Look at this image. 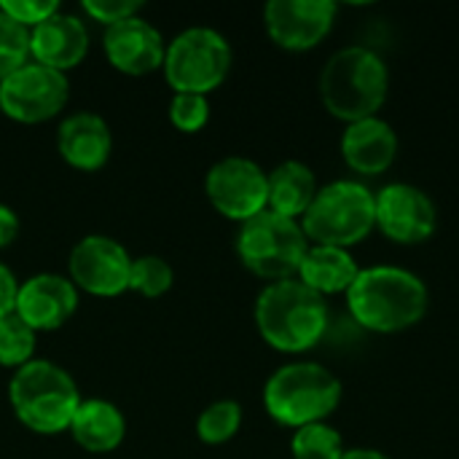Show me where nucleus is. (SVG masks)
<instances>
[{"label": "nucleus", "mask_w": 459, "mask_h": 459, "mask_svg": "<svg viewBox=\"0 0 459 459\" xmlns=\"http://www.w3.org/2000/svg\"><path fill=\"white\" fill-rule=\"evenodd\" d=\"M355 323L374 333H401L425 320L430 307L428 285L403 266H366L347 290Z\"/></svg>", "instance_id": "1"}, {"label": "nucleus", "mask_w": 459, "mask_h": 459, "mask_svg": "<svg viewBox=\"0 0 459 459\" xmlns=\"http://www.w3.org/2000/svg\"><path fill=\"white\" fill-rule=\"evenodd\" d=\"M253 317L261 339L272 350L301 355L323 342L331 323V309L323 296L293 277L266 282L255 299Z\"/></svg>", "instance_id": "2"}, {"label": "nucleus", "mask_w": 459, "mask_h": 459, "mask_svg": "<svg viewBox=\"0 0 459 459\" xmlns=\"http://www.w3.org/2000/svg\"><path fill=\"white\" fill-rule=\"evenodd\" d=\"M390 94V70L382 54L368 46L339 48L320 73V100L325 110L344 121L379 116Z\"/></svg>", "instance_id": "3"}, {"label": "nucleus", "mask_w": 459, "mask_h": 459, "mask_svg": "<svg viewBox=\"0 0 459 459\" xmlns=\"http://www.w3.org/2000/svg\"><path fill=\"white\" fill-rule=\"evenodd\" d=\"M81 401L83 395L75 379L46 358H35L16 368L8 382L11 411L35 436L67 433Z\"/></svg>", "instance_id": "4"}, {"label": "nucleus", "mask_w": 459, "mask_h": 459, "mask_svg": "<svg viewBox=\"0 0 459 459\" xmlns=\"http://www.w3.org/2000/svg\"><path fill=\"white\" fill-rule=\"evenodd\" d=\"M342 403V379L312 360L280 366L264 385L266 414L290 430L325 422Z\"/></svg>", "instance_id": "5"}, {"label": "nucleus", "mask_w": 459, "mask_h": 459, "mask_svg": "<svg viewBox=\"0 0 459 459\" xmlns=\"http://www.w3.org/2000/svg\"><path fill=\"white\" fill-rule=\"evenodd\" d=\"M309 245L350 250L377 229V196L358 180H333L320 186L309 210L299 221Z\"/></svg>", "instance_id": "6"}, {"label": "nucleus", "mask_w": 459, "mask_h": 459, "mask_svg": "<svg viewBox=\"0 0 459 459\" xmlns=\"http://www.w3.org/2000/svg\"><path fill=\"white\" fill-rule=\"evenodd\" d=\"M307 250L309 239L301 223L293 218H282L272 210H264L261 215L239 223L237 255L250 274L266 282L293 280Z\"/></svg>", "instance_id": "7"}, {"label": "nucleus", "mask_w": 459, "mask_h": 459, "mask_svg": "<svg viewBox=\"0 0 459 459\" xmlns=\"http://www.w3.org/2000/svg\"><path fill=\"white\" fill-rule=\"evenodd\" d=\"M234 65L231 43L215 27H188L167 40L161 73L172 89L210 97L229 78Z\"/></svg>", "instance_id": "8"}, {"label": "nucleus", "mask_w": 459, "mask_h": 459, "mask_svg": "<svg viewBox=\"0 0 459 459\" xmlns=\"http://www.w3.org/2000/svg\"><path fill=\"white\" fill-rule=\"evenodd\" d=\"M204 196L218 215L245 223L269 207V172L245 156H226L204 175Z\"/></svg>", "instance_id": "9"}, {"label": "nucleus", "mask_w": 459, "mask_h": 459, "mask_svg": "<svg viewBox=\"0 0 459 459\" xmlns=\"http://www.w3.org/2000/svg\"><path fill=\"white\" fill-rule=\"evenodd\" d=\"M70 100L65 73L27 62L0 81V113L16 124H43L56 118Z\"/></svg>", "instance_id": "10"}, {"label": "nucleus", "mask_w": 459, "mask_h": 459, "mask_svg": "<svg viewBox=\"0 0 459 459\" xmlns=\"http://www.w3.org/2000/svg\"><path fill=\"white\" fill-rule=\"evenodd\" d=\"M132 255L129 250L105 234H89L78 239L67 258V277L78 293L94 299H116L129 290Z\"/></svg>", "instance_id": "11"}, {"label": "nucleus", "mask_w": 459, "mask_h": 459, "mask_svg": "<svg viewBox=\"0 0 459 459\" xmlns=\"http://www.w3.org/2000/svg\"><path fill=\"white\" fill-rule=\"evenodd\" d=\"M377 229L398 245H422L438 229V207L414 183H390L377 194Z\"/></svg>", "instance_id": "12"}, {"label": "nucleus", "mask_w": 459, "mask_h": 459, "mask_svg": "<svg viewBox=\"0 0 459 459\" xmlns=\"http://www.w3.org/2000/svg\"><path fill=\"white\" fill-rule=\"evenodd\" d=\"M333 0H269L264 5V27L282 51H309L320 46L336 24Z\"/></svg>", "instance_id": "13"}, {"label": "nucleus", "mask_w": 459, "mask_h": 459, "mask_svg": "<svg viewBox=\"0 0 459 459\" xmlns=\"http://www.w3.org/2000/svg\"><path fill=\"white\" fill-rule=\"evenodd\" d=\"M78 301L81 293L67 274L40 272L19 282L13 315L22 317L35 333H54L73 320Z\"/></svg>", "instance_id": "14"}, {"label": "nucleus", "mask_w": 459, "mask_h": 459, "mask_svg": "<svg viewBox=\"0 0 459 459\" xmlns=\"http://www.w3.org/2000/svg\"><path fill=\"white\" fill-rule=\"evenodd\" d=\"M102 51L113 70L140 78V75H151L161 70L167 40L159 32V27H153L148 19L132 16L105 30Z\"/></svg>", "instance_id": "15"}, {"label": "nucleus", "mask_w": 459, "mask_h": 459, "mask_svg": "<svg viewBox=\"0 0 459 459\" xmlns=\"http://www.w3.org/2000/svg\"><path fill=\"white\" fill-rule=\"evenodd\" d=\"M89 46L91 35L86 22L78 13L62 8L43 24L30 30V62L46 65L65 75L86 59Z\"/></svg>", "instance_id": "16"}, {"label": "nucleus", "mask_w": 459, "mask_h": 459, "mask_svg": "<svg viewBox=\"0 0 459 459\" xmlns=\"http://www.w3.org/2000/svg\"><path fill=\"white\" fill-rule=\"evenodd\" d=\"M56 151L67 167L78 172H97L113 153L110 124L91 110L70 113L56 126Z\"/></svg>", "instance_id": "17"}, {"label": "nucleus", "mask_w": 459, "mask_h": 459, "mask_svg": "<svg viewBox=\"0 0 459 459\" xmlns=\"http://www.w3.org/2000/svg\"><path fill=\"white\" fill-rule=\"evenodd\" d=\"M398 132L379 116L352 121L342 132V159L363 178L385 175L398 159Z\"/></svg>", "instance_id": "18"}, {"label": "nucleus", "mask_w": 459, "mask_h": 459, "mask_svg": "<svg viewBox=\"0 0 459 459\" xmlns=\"http://www.w3.org/2000/svg\"><path fill=\"white\" fill-rule=\"evenodd\" d=\"M67 433L83 452L110 455L126 438V417L105 398H83Z\"/></svg>", "instance_id": "19"}, {"label": "nucleus", "mask_w": 459, "mask_h": 459, "mask_svg": "<svg viewBox=\"0 0 459 459\" xmlns=\"http://www.w3.org/2000/svg\"><path fill=\"white\" fill-rule=\"evenodd\" d=\"M358 272H360V266L350 250L331 247V245H309L296 280H301L317 296L328 299V296H339V293L347 296Z\"/></svg>", "instance_id": "20"}, {"label": "nucleus", "mask_w": 459, "mask_h": 459, "mask_svg": "<svg viewBox=\"0 0 459 459\" xmlns=\"http://www.w3.org/2000/svg\"><path fill=\"white\" fill-rule=\"evenodd\" d=\"M320 186L315 169L299 159H288L269 172V207L282 218L301 221L309 210L312 199L317 196Z\"/></svg>", "instance_id": "21"}, {"label": "nucleus", "mask_w": 459, "mask_h": 459, "mask_svg": "<svg viewBox=\"0 0 459 459\" xmlns=\"http://www.w3.org/2000/svg\"><path fill=\"white\" fill-rule=\"evenodd\" d=\"M242 406L231 398L223 401H212L210 406L202 409V414L196 417V438L207 446H221L229 444L239 430H242Z\"/></svg>", "instance_id": "22"}, {"label": "nucleus", "mask_w": 459, "mask_h": 459, "mask_svg": "<svg viewBox=\"0 0 459 459\" xmlns=\"http://www.w3.org/2000/svg\"><path fill=\"white\" fill-rule=\"evenodd\" d=\"M35 344L38 333L13 312L0 317V366L3 368H22L30 360H35Z\"/></svg>", "instance_id": "23"}, {"label": "nucleus", "mask_w": 459, "mask_h": 459, "mask_svg": "<svg viewBox=\"0 0 459 459\" xmlns=\"http://www.w3.org/2000/svg\"><path fill=\"white\" fill-rule=\"evenodd\" d=\"M290 455L293 459H339L344 455V441L328 422H315L293 430Z\"/></svg>", "instance_id": "24"}, {"label": "nucleus", "mask_w": 459, "mask_h": 459, "mask_svg": "<svg viewBox=\"0 0 459 459\" xmlns=\"http://www.w3.org/2000/svg\"><path fill=\"white\" fill-rule=\"evenodd\" d=\"M175 285V269L161 255H140L132 258L129 272V290H134L143 299H161Z\"/></svg>", "instance_id": "25"}, {"label": "nucleus", "mask_w": 459, "mask_h": 459, "mask_svg": "<svg viewBox=\"0 0 459 459\" xmlns=\"http://www.w3.org/2000/svg\"><path fill=\"white\" fill-rule=\"evenodd\" d=\"M169 124L183 132V134H196L207 126L210 121V100L204 94H188V91H178L169 100Z\"/></svg>", "instance_id": "26"}, {"label": "nucleus", "mask_w": 459, "mask_h": 459, "mask_svg": "<svg viewBox=\"0 0 459 459\" xmlns=\"http://www.w3.org/2000/svg\"><path fill=\"white\" fill-rule=\"evenodd\" d=\"M30 62V32L0 11V81Z\"/></svg>", "instance_id": "27"}, {"label": "nucleus", "mask_w": 459, "mask_h": 459, "mask_svg": "<svg viewBox=\"0 0 459 459\" xmlns=\"http://www.w3.org/2000/svg\"><path fill=\"white\" fill-rule=\"evenodd\" d=\"M59 8L62 5L56 0H0V11L16 24H22L27 32L51 19Z\"/></svg>", "instance_id": "28"}, {"label": "nucleus", "mask_w": 459, "mask_h": 459, "mask_svg": "<svg viewBox=\"0 0 459 459\" xmlns=\"http://www.w3.org/2000/svg\"><path fill=\"white\" fill-rule=\"evenodd\" d=\"M81 11L86 13V19L102 24L105 30L124 22V19H132V16H140L143 11V3L140 0H83Z\"/></svg>", "instance_id": "29"}, {"label": "nucleus", "mask_w": 459, "mask_h": 459, "mask_svg": "<svg viewBox=\"0 0 459 459\" xmlns=\"http://www.w3.org/2000/svg\"><path fill=\"white\" fill-rule=\"evenodd\" d=\"M16 293H19V280L16 274L0 261V317L11 315L16 307Z\"/></svg>", "instance_id": "30"}, {"label": "nucleus", "mask_w": 459, "mask_h": 459, "mask_svg": "<svg viewBox=\"0 0 459 459\" xmlns=\"http://www.w3.org/2000/svg\"><path fill=\"white\" fill-rule=\"evenodd\" d=\"M19 231H22V221H19L16 210L0 202V250L11 247L16 242Z\"/></svg>", "instance_id": "31"}, {"label": "nucleus", "mask_w": 459, "mask_h": 459, "mask_svg": "<svg viewBox=\"0 0 459 459\" xmlns=\"http://www.w3.org/2000/svg\"><path fill=\"white\" fill-rule=\"evenodd\" d=\"M339 459H390L379 449H344V455Z\"/></svg>", "instance_id": "32"}]
</instances>
